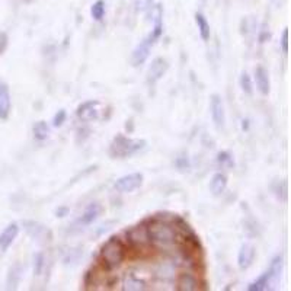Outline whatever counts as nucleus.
<instances>
[{
  "mask_svg": "<svg viewBox=\"0 0 291 291\" xmlns=\"http://www.w3.org/2000/svg\"><path fill=\"white\" fill-rule=\"evenodd\" d=\"M149 242L157 248H170L178 243V231L172 223L155 217L144 221Z\"/></svg>",
  "mask_w": 291,
  "mask_h": 291,
  "instance_id": "1",
  "label": "nucleus"
},
{
  "mask_svg": "<svg viewBox=\"0 0 291 291\" xmlns=\"http://www.w3.org/2000/svg\"><path fill=\"white\" fill-rule=\"evenodd\" d=\"M127 246L123 240L117 236H112L102 245L99 250L98 262L105 271H114L123 265V262L127 258Z\"/></svg>",
  "mask_w": 291,
  "mask_h": 291,
  "instance_id": "2",
  "label": "nucleus"
},
{
  "mask_svg": "<svg viewBox=\"0 0 291 291\" xmlns=\"http://www.w3.org/2000/svg\"><path fill=\"white\" fill-rule=\"evenodd\" d=\"M147 143L143 138H131L123 134L115 135L112 143L109 146V156L114 159H125L134 156L135 153L141 152Z\"/></svg>",
  "mask_w": 291,
  "mask_h": 291,
  "instance_id": "3",
  "label": "nucleus"
},
{
  "mask_svg": "<svg viewBox=\"0 0 291 291\" xmlns=\"http://www.w3.org/2000/svg\"><path fill=\"white\" fill-rule=\"evenodd\" d=\"M179 246H181V252L184 253L185 259L199 262L201 258H202L204 248H202V245L199 242V238L194 231H189L187 235H184Z\"/></svg>",
  "mask_w": 291,
  "mask_h": 291,
  "instance_id": "4",
  "label": "nucleus"
},
{
  "mask_svg": "<svg viewBox=\"0 0 291 291\" xmlns=\"http://www.w3.org/2000/svg\"><path fill=\"white\" fill-rule=\"evenodd\" d=\"M23 229L28 233V236L32 240L38 242V243H50L52 240V231L47 226H44L40 221H34V220H25L23 221Z\"/></svg>",
  "mask_w": 291,
  "mask_h": 291,
  "instance_id": "5",
  "label": "nucleus"
},
{
  "mask_svg": "<svg viewBox=\"0 0 291 291\" xmlns=\"http://www.w3.org/2000/svg\"><path fill=\"white\" fill-rule=\"evenodd\" d=\"M143 173H130V175H125L121 177L120 179H117V182L114 184V188L121 192V194H130V192H134L135 189L143 185Z\"/></svg>",
  "mask_w": 291,
  "mask_h": 291,
  "instance_id": "6",
  "label": "nucleus"
},
{
  "mask_svg": "<svg viewBox=\"0 0 291 291\" xmlns=\"http://www.w3.org/2000/svg\"><path fill=\"white\" fill-rule=\"evenodd\" d=\"M125 238H127V243L133 248V249H141L147 246L149 242V236H147V230H146V224H138L134 226L130 230L125 231Z\"/></svg>",
  "mask_w": 291,
  "mask_h": 291,
  "instance_id": "7",
  "label": "nucleus"
},
{
  "mask_svg": "<svg viewBox=\"0 0 291 291\" xmlns=\"http://www.w3.org/2000/svg\"><path fill=\"white\" fill-rule=\"evenodd\" d=\"M153 44H155V41H153L150 37H147L146 40H143V41L135 47L134 51L131 54V64H133L134 67L141 66V64L149 59L150 50H152V45H153Z\"/></svg>",
  "mask_w": 291,
  "mask_h": 291,
  "instance_id": "8",
  "label": "nucleus"
},
{
  "mask_svg": "<svg viewBox=\"0 0 291 291\" xmlns=\"http://www.w3.org/2000/svg\"><path fill=\"white\" fill-rule=\"evenodd\" d=\"M167 69H169V64H167L166 59L163 57H156L150 67H149V72H147V80L150 83H156L159 82L165 74H166Z\"/></svg>",
  "mask_w": 291,
  "mask_h": 291,
  "instance_id": "9",
  "label": "nucleus"
},
{
  "mask_svg": "<svg viewBox=\"0 0 291 291\" xmlns=\"http://www.w3.org/2000/svg\"><path fill=\"white\" fill-rule=\"evenodd\" d=\"M210 109H211V118H213L214 124L217 127H223L226 123V111H224V104H223V99L220 95L214 94L211 96Z\"/></svg>",
  "mask_w": 291,
  "mask_h": 291,
  "instance_id": "10",
  "label": "nucleus"
},
{
  "mask_svg": "<svg viewBox=\"0 0 291 291\" xmlns=\"http://www.w3.org/2000/svg\"><path fill=\"white\" fill-rule=\"evenodd\" d=\"M177 290L179 291H197L201 290V284L198 278L191 272H181L177 278Z\"/></svg>",
  "mask_w": 291,
  "mask_h": 291,
  "instance_id": "11",
  "label": "nucleus"
},
{
  "mask_svg": "<svg viewBox=\"0 0 291 291\" xmlns=\"http://www.w3.org/2000/svg\"><path fill=\"white\" fill-rule=\"evenodd\" d=\"M255 256H256V249L253 245L250 243H245L242 248H240L239 253H238V267L240 270L245 271L252 267L253 260H255Z\"/></svg>",
  "mask_w": 291,
  "mask_h": 291,
  "instance_id": "12",
  "label": "nucleus"
},
{
  "mask_svg": "<svg viewBox=\"0 0 291 291\" xmlns=\"http://www.w3.org/2000/svg\"><path fill=\"white\" fill-rule=\"evenodd\" d=\"M123 290L143 291L147 290V281L143 280L137 272H127L123 277Z\"/></svg>",
  "mask_w": 291,
  "mask_h": 291,
  "instance_id": "13",
  "label": "nucleus"
},
{
  "mask_svg": "<svg viewBox=\"0 0 291 291\" xmlns=\"http://www.w3.org/2000/svg\"><path fill=\"white\" fill-rule=\"evenodd\" d=\"M19 235V226L16 223H11L8 227H5V230L0 233V250L6 252L12 246V243L15 242V239Z\"/></svg>",
  "mask_w": 291,
  "mask_h": 291,
  "instance_id": "14",
  "label": "nucleus"
},
{
  "mask_svg": "<svg viewBox=\"0 0 291 291\" xmlns=\"http://www.w3.org/2000/svg\"><path fill=\"white\" fill-rule=\"evenodd\" d=\"M98 106H99V102L98 101H88V102H83L77 108L76 111V115L79 120L82 121H92V120H96L98 118Z\"/></svg>",
  "mask_w": 291,
  "mask_h": 291,
  "instance_id": "15",
  "label": "nucleus"
},
{
  "mask_svg": "<svg viewBox=\"0 0 291 291\" xmlns=\"http://www.w3.org/2000/svg\"><path fill=\"white\" fill-rule=\"evenodd\" d=\"M12 98L6 83H0V120L6 121L11 115Z\"/></svg>",
  "mask_w": 291,
  "mask_h": 291,
  "instance_id": "16",
  "label": "nucleus"
},
{
  "mask_svg": "<svg viewBox=\"0 0 291 291\" xmlns=\"http://www.w3.org/2000/svg\"><path fill=\"white\" fill-rule=\"evenodd\" d=\"M152 21H153V31L149 35L153 41L159 40L163 34V11H162V6L156 5V6H152Z\"/></svg>",
  "mask_w": 291,
  "mask_h": 291,
  "instance_id": "17",
  "label": "nucleus"
},
{
  "mask_svg": "<svg viewBox=\"0 0 291 291\" xmlns=\"http://www.w3.org/2000/svg\"><path fill=\"white\" fill-rule=\"evenodd\" d=\"M255 80H256V88H258V91H259L260 94L265 95V96L270 94V74H268L265 67H262V66L256 67V70H255Z\"/></svg>",
  "mask_w": 291,
  "mask_h": 291,
  "instance_id": "18",
  "label": "nucleus"
},
{
  "mask_svg": "<svg viewBox=\"0 0 291 291\" xmlns=\"http://www.w3.org/2000/svg\"><path fill=\"white\" fill-rule=\"evenodd\" d=\"M104 213V207L101 206V204H98V202H92V204H89L86 210L83 211V214H82V217H80V223L84 224V226H88V224H92L94 221H96L99 216Z\"/></svg>",
  "mask_w": 291,
  "mask_h": 291,
  "instance_id": "19",
  "label": "nucleus"
},
{
  "mask_svg": "<svg viewBox=\"0 0 291 291\" xmlns=\"http://www.w3.org/2000/svg\"><path fill=\"white\" fill-rule=\"evenodd\" d=\"M227 188V177L221 172H217L214 173L211 181H210V191L214 197H218L221 195Z\"/></svg>",
  "mask_w": 291,
  "mask_h": 291,
  "instance_id": "20",
  "label": "nucleus"
},
{
  "mask_svg": "<svg viewBox=\"0 0 291 291\" xmlns=\"http://www.w3.org/2000/svg\"><path fill=\"white\" fill-rule=\"evenodd\" d=\"M282 267H284V259L281 255L274 256L268 268V274H270L271 284H278L281 280V274H282Z\"/></svg>",
  "mask_w": 291,
  "mask_h": 291,
  "instance_id": "21",
  "label": "nucleus"
},
{
  "mask_svg": "<svg viewBox=\"0 0 291 291\" xmlns=\"http://www.w3.org/2000/svg\"><path fill=\"white\" fill-rule=\"evenodd\" d=\"M22 272H23V267L21 264H15L13 267H11L9 274H8V278H6V285L9 290H15L22 278Z\"/></svg>",
  "mask_w": 291,
  "mask_h": 291,
  "instance_id": "22",
  "label": "nucleus"
},
{
  "mask_svg": "<svg viewBox=\"0 0 291 291\" xmlns=\"http://www.w3.org/2000/svg\"><path fill=\"white\" fill-rule=\"evenodd\" d=\"M270 285H271V278H270L268 271H267V272H264V274L260 275L259 278H256V280L253 281L252 284H249L248 290L249 291H265V290H270L271 288Z\"/></svg>",
  "mask_w": 291,
  "mask_h": 291,
  "instance_id": "23",
  "label": "nucleus"
},
{
  "mask_svg": "<svg viewBox=\"0 0 291 291\" xmlns=\"http://www.w3.org/2000/svg\"><path fill=\"white\" fill-rule=\"evenodd\" d=\"M195 22H197L198 31H199V35H201L202 41H208L210 37H211V31H210V23L206 19V16L202 13H197L195 15Z\"/></svg>",
  "mask_w": 291,
  "mask_h": 291,
  "instance_id": "24",
  "label": "nucleus"
},
{
  "mask_svg": "<svg viewBox=\"0 0 291 291\" xmlns=\"http://www.w3.org/2000/svg\"><path fill=\"white\" fill-rule=\"evenodd\" d=\"M50 135V127L45 121H38L37 124L34 125V137L38 140V141H44L47 140Z\"/></svg>",
  "mask_w": 291,
  "mask_h": 291,
  "instance_id": "25",
  "label": "nucleus"
},
{
  "mask_svg": "<svg viewBox=\"0 0 291 291\" xmlns=\"http://www.w3.org/2000/svg\"><path fill=\"white\" fill-rule=\"evenodd\" d=\"M91 15H92V18H94L95 21H101V19L104 18L105 3L102 0H98V2H95L94 5H92V8H91Z\"/></svg>",
  "mask_w": 291,
  "mask_h": 291,
  "instance_id": "26",
  "label": "nucleus"
},
{
  "mask_svg": "<svg viewBox=\"0 0 291 291\" xmlns=\"http://www.w3.org/2000/svg\"><path fill=\"white\" fill-rule=\"evenodd\" d=\"M240 88L243 89V92H246L248 95H252L253 92V86H252V79L246 72L242 73L240 76Z\"/></svg>",
  "mask_w": 291,
  "mask_h": 291,
  "instance_id": "27",
  "label": "nucleus"
},
{
  "mask_svg": "<svg viewBox=\"0 0 291 291\" xmlns=\"http://www.w3.org/2000/svg\"><path fill=\"white\" fill-rule=\"evenodd\" d=\"M44 265H45V258L42 255L41 252L35 253L34 255V274L35 275H40L44 270Z\"/></svg>",
  "mask_w": 291,
  "mask_h": 291,
  "instance_id": "28",
  "label": "nucleus"
},
{
  "mask_svg": "<svg viewBox=\"0 0 291 291\" xmlns=\"http://www.w3.org/2000/svg\"><path fill=\"white\" fill-rule=\"evenodd\" d=\"M217 160L221 166L231 167L235 165V163H233V157H231V155H230L229 152H220L217 156Z\"/></svg>",
  "mask_w": 291,
  "mask_h": 291,
  "instance_id": "29",
  "label": "nucleus"
},
{
  "mask_svg": "<svg viewBox=\"0 0 291 291\" xmlns=\"http://www.w3.org/2000/svg\"><path fill=\"white\" fill-rule=\"evenodd\" d=\"M153 2H155V0H135L134 2L135 11L138 12L149 11V9L153 6Z\"/></svg>",
  "mask_w": 291,
  "mask_h": 291,
  "instance_id": "30",
  "label": "nucleus"
},
{
  "mask_svg": "<svg viewBox=\"0 0 291 291\" xmlns=\"http://www.w3.org/2000/svg\"><path fill=\"white\" fill-rule=\"evenodd\" d=\"M66 111L64 109H60L57 114L54 115V118H52V125L54 127H62L64 124V121H66Z\"/></svg>",
  "mask_w": 291,
  "mask_h": 291,
  "instance_id": "31",
  "label": "nucleus"
},
{
  "mask_svg": "<svg viewBox=\"0 0 291 291\" xmlns=\"http://www.w3.org/2000/svg\"><path fill=\"white\" fill-rule=\"evenodd\" d=\"M281 48L285 54L288 52V30L287 28L282 31V35H281Z\"/></svg>",
  "mask_w": 291,
  "mask_h": 291,
  "instance_id": "32",
  "label": "nucleus"
},
{
  "mask_svg": "<svg viewBox=\"0 0 291 291\" xmlns=\"http://www.w3.org/2000/svg\"><path fill=\"white\" fill-rule=\"evenodd\" d=\"M8 44H9V38L5 32H0V55L6 51L8 48Z\"/></svg>",
  "mask_w": 291,
  "mask_h": 291,
  "instance_id": "33",
  "label": "nucleus"
},
{
  "mask_svg": "<svg viewBox=\"0 0 291 291\" xmlns=\"http://www.w3.org/2000/svg\"><path fill=\"white\" fill-rule=\"evenodd\" d=\"M177 166L179 167V169H187L188 166H189V162H188L187 157H178L177 159Z\"/></svg>",
  "mask_w": 291,
  "mask_h": 291,
  "instance_id": "34",
  "label": "nucleus"
},
{
  "mask_svg": "<svg viewBox=\"0 0 291 291\" xmlns=\"http://www.w3.org/2000/svg\"><path fill=\"white\" fill-rule=\"evenodd\" d=\"M69 213V208L63 207V208H59L57 211H55V214H57V217H64L66 214Z\"/></svg>",
  "mask_w": 291,
  "mask_h": 291,
  "instance_id": "35",
  "label": "nucleus"
},
{
  "mask_svg": "<svg viewBox=\"0 0 291 291\" xmlns=\"http://www.w3.org/2000/svg\"><path fill=\"white\" fill-rule=\"evenodd\" d=\"M267 38H270V35H268L267 32H264V34H262V35L259 37V42H265V40H267Z\"/></svg>",
  "mask_w": 291,
  "mask_h": 291,
  "instance_id": "36",
  "label": "nucleus"
},
{
  "mask_svg": "<svg viewBox=\"0 0 291 291\" xmlns=\"http://www.w3.org/2000/svg\"><path fill=\"white\" fill-rule=\"evenodd\" d=\"M249 121H243V124H242V127H243V130H248V127H249V124H248Z\"/></svg>",
  "mask_w": 291,
  "mask_h": 291,
  "instance_id": "37",
  "label": "nucleus"
}]
</instances>
